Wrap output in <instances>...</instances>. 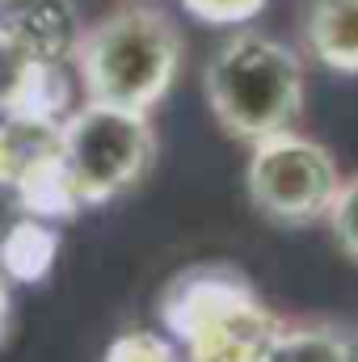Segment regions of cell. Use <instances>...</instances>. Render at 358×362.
Wrapping results in <instances>:
<instances>
[{
	"mask_svg": "<svg viewBox=\"0 0 358 362\" xmlns=\"http://www.w3.org/2000/svg\"><path fill=\"white\" fill-rule=\"evenodd\" d=\"M185 38L178 21L156 4H122L85 25L72 51V76L81 101L152 114L178 85Z\"/></svg>",
	"mask_w": 358,
	"mask_h": 362,
	"instance_id": "6da1fadb",
	"label": "cell"
},
{
	"mask_svg": "<svg viewBox=\"0 0 358 362\" xmlns=\"http://www.w3.org/2000/svg\"><path fill=\"white\" fill-rule=\"evenodd\" d=\"M156 316L181 362H262L282 325L262 291L232 266L181 270L165 286Z\"/></svg>",
	"mask_w": 358,
	"mask_h": 362,
	"instance_id": "7a4b0ae2",
	"label": "cell"
},
{
	"mask_svg": "<svg viewBox=\"0 0 358 362\" xmlns=\"http://www.w3.org/2000/svg\"><path fill=\"white\" fill-rule=\"evenodd\" d=\"M304 55L262 30H232L202 68V93L224 127L241 144H258L291 131L304 114Z\"/></svg>",
	"mask_w": 358,
	"mask_h": 362,
	"instance_id": "3957f363",
	"label": "cell"
},
{
	"mask_svg": "<svg viewBox=\"0 0 358 362\" xmlns=\"http://www.w3.org/2000/svg\"><path fill=\"white\" fill-rule=\"evenodd\" d=\"M55 152L85 206H105L135 189L156 160L152 114L81 101L55 131Z\"/></svg>",
	"mask_w": 358,
	"mask_h": 362,
	"instance_id": "277c9868",
	"label": "cell"
},
{
	"mask_svg": "<svg viewBox=\"0 0 358 362\" xmlns=\"http://www.w3.org/2000/svg\"><path fill=\"white\" fill-rule=\"evenodd\" d=\"M342 177L346 173L337 169L333 152L295 127L249 144L245 189L253 211L270 223H282V228L325 223L342 189Z\"/></svg>",
	"mask_w": 358,
	"mask_h": 362,
	"instance_id": "5b68a950",
	"label": "cell"
},
{
	"mask_svg": "<svg viewBox=\"0 0 358 362\" xmlns=\"http://www.w3.org/2000/svg\"><path fill=\"white\" fill-rule=\"evenodd\" d=\"M76 105V76L64 64H13L0 89V122L30 139H55Z\"/></svg>",
	"mask_w": 358,
	"mask_h": 362,
	"instance_id": "8992f818",
	"label": "cell"
},
{
	"mask_svg": "<svg viewBox=\"0 0 358 362\" xmlns=\"http://www.w3.org/2000/svg\"><path fill=\"white\" fill-rule=\"evenodd\" d=\"M81 34L72 0H17L0 13V51L13 64H72Z\"/></svg>",
	"mask_w": 358,
	"mask_h": 362,
	"instance_id": "52a82bcc",
	"label": "cell"
},
{
	"mask_svg": "<svg viewBox=\"0 0 358 362\" xmlns=\"http://www.w3.org/2000/svg\"><path fill=\"white\" fill-rule=\"evenodd\" d=\"M8 189L17 194L21 215L55 223V228L85 211V202H81V194H76V185H72V177H68V169H64V160H59L51 139H38L30 148V156L21 160V169H17V177H13Z\"/></svg>",
	"mask_w": 358,
	"mask_h": 362,
	"instance_id": "ba28073f",
	"label": "cell"
},
{
	"mask_svg": "<svg viewBox=\"0 0 358 362\" xmlns=\"http://www.w3.org/2000/svg\"><path fill=\"white\" fill-rule=\"evenodd\" d=\"M304 51L342 76H358V0H304Z\"/></svg>",
	"mask_w": 358,
	"mask_h": 362,
	"instance_id": "9c48e42d",
	"label": "cell"
},
{
	"mask_svg": "<svg viewBox=\"0 0 358 362\" xmlns=\"http://www.w3.org/2000/svg\"><path fill=\"white\" fill-rule=\"evenodd\" d=\"M59 262V228L42 219H13L0 232V274L13 286H38L47 282Z\"/></svg>",
	"mask_w": 358,
	"mask_h": 362,
	"instance_id": "30bf717a",
	"label": "cell"
},
{
	"mask_svg": "<svg viewBox=\"0 0 358 362\" xmlns=\"http://www.w3.org/2000/svg\"><path fill=\"white\" fill-rule=\"evenodd\" d=\"M262 362H358V346L346 329L329 320H282Z\"/></svg>",
	"mask_w": 358,
	"mask_h": 362,
	"instance_id": "8fae6325",
	"label": "cell"
},
{
	"mask_svg": "<svg viewBox=\"0 0 358 362\" xmlns=\"http://www.w3.org/2000/svg\"><path fill=\"white\" fill-rule=\"evenodd\" d=\"M325 228L337 240V249L350 262H358V173L342 177V189H337V198H333V206L325 215Z\"/></svg>",
	"mask_w": 358,
	"mask_h": 362,
	"instance_id": "7c38bea8",
	"label": "cell"
},
{
	"mask_svg": "<svg viewBox=\"0 0 358 362\" xmlns=\"http://www.w3.org/2000/svg\"><path fill=\"white\" fill-rule=\"evenodd\" d=\"M101 362H181V354L173 350V341H169L165 333L135 329V333L114 337Z\"/></svg>",
	"mask_w": 358,
	"mask_h": 362,
	"instance_id": "4fadbf2b",
	"label": "cell"
},
{
	"mask_svg": "<svg viewBox=\"0 0 358 362\" xmlns=\"http://www.w3.org/2000/svg\"><path fill=\"white\" fill-rule=\"evenodd\" d=\"M178 4L194 21L219 25V30H245L266 8V0H178Z\"/></svg>",
	"mask_w": 358,
	"mask_h": 362,
	"instance_id": "5bb4252c",
	"label": "cell"
},
{
	"mask_svg": "<svg viewBox=\"0 0 358 362\" xmlns=\"http://www.w3.org/2000/svg\"><path fill=\"white\" fill-rule=\"evenodd\" d=\"M34 144H38V139H30V135L13 131L8 122H0V185H13L17 169H21V160L30 156Z\"/></svg>",
	"mask_w": 358,
	"mask_h": 362,
	"instance_id": "9a60e30c",
	"label": "cell"
},
{
	"mask_svg": "<svg viewBox=\"0 0 358 362\" xmlns=\"http://www.w3.org/2000/svg\"><path fill=\"white\" fill-rule=\"evenodd\" d=\"M8 329H13V282L0 274V346L8 341Z\"/></svg>",
	"mask_w": 358,
	"mask_h": 362,
	"instance_id": "2e32d148",
	"label": "cell"
},
{
	"mask_svg": "<svg viewBox=\"0 0 358 362\" xmlns=\"http://www.w3.org/2000/svg\"><path fill=\"white\" fill-rule=\"evenodd\" d=\"M4 8H8V0H0V13H4Z\"/></svg>",
	"mask_w": 358,
	"mask_h": 362,
	"instance_id": "e0dca14e",
	"label": "cell"
}]
</instances>
